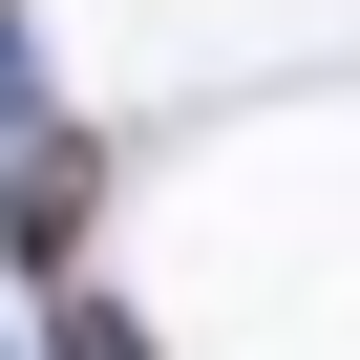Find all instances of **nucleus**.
I'll use <instances>...</instances> for the list:
<instances>
[{
    "mask_svg": "<svg viewBox=\"0 0 360 360\" xmlns=\"http://www.w3.org/2000/svg\"><path fill=\"white\" fill-rule=\"evenodd\" d=\"M64 360H169L148 318H106V297H64Z\"/></svg>",
    "mask_w": 360,
    "mask_h": 360,
    "instance_id": "f03ea898",
    "label": "nucleus"
},
{
    "mask_svg": "<svg viewBox=\"0 0 360 360\" xmlns=\"http://www.w3.org/2000/svg\"><path fill=\"white\" fill-rule=\"evenodd\" d=\"M22 255H43V276L85 255V148H22Z\"/></svg>",
    "mask_w": 360,
    "mask_h": 360,
    "instance_id": "f257e3e1",
    "label": "nucleus"
}]
</instances>
